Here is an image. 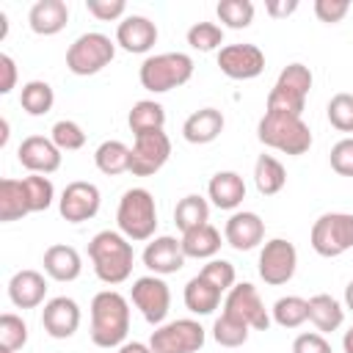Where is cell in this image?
<instances>
[{
	"instance_id": "cell-5",
	"label": "cell",
	"mask_w": 353,
	"mask_h": 353,
	"mask_svg": "<svg viewBox=\"0 0 353 353\" xmlns=\"http://www.w3.org/2000/svg\"><path fill=\"white\" fill-rule=\"evenodd\" d=\"M141 85L152 94H165L185 85L193 77V58L188 52H157L149 55L138 69Z\"/></svg>"
},
{
	"instance_id": "cell-48",
	"label": "cell",
	"mask_w": 353,
	"mask_h": 353,
	"mask_svg": "<svg viewBox=\"0 0 353 353\" xmlns=\"http://www.w3.org/2000/svg\"><path fill=\"white\" fill-rule=\"evenodd\" d=\"M292 353H334V350H331L328 339L320 331H306V334H298L295 336Z\"/></svg>"
},
{
	"instance_id": "cell-39",
	"label": "cell",
	"mask_w": 353,
	"mask_h": 353,
	"mask_svg": "<svg viewBox=\"0 0 353 353\" xmlns=\"http://www.w3.org/2000/svg\"><path fill=\"white\" fill-rule=\"evenodd\" d=\"M50 138H52V143H55L61 152H77V149L85 146V132H83V127H80L77 121H72V119L55 121L52 130H50Z\"/></svg>"
},
{
	"instance_id": "cell-32",
	"label": "cell",
	"mask_w": 353,
	"mask_h": 353,
	"mask_svg": "<svg viewBox=\"0 0 353 353\" xmlns=\"http://www.w3.org/2000/svg\"><path fill=\"white\" fill-rule=\"evenodd\" d=\"M94 163L108 176L124 174V171H130V146L121 141H102L94 152Z\"/></svg>"
},
{
	"instance_id": "cell-45",
	"label": "cell",
	"mask_w": 353,
	"mask_h": 353,
	"mask_svg": "<svg viewBox=\"0 0 353 353\" xmlns=\"http://www.w3.org/2000/svg\"><path fill=\"white\" fill-rule=\"evenodd\" d=\"M331 168L339 174V176H353V138H342L331 146Z\"/></svg>"
},
{
	"instance_id": "cell-47",
	"label": "cell",
	"mask_w": 353,
	"mask_h": 353,
	"mask_svg": "<svg viewBox=\"0 0 353 353\" xmlns=\"http://www.w3.org/2000/svg\"><path fill=\"white\" fill-rule=\"evenodd\" d=\"M350 11L347 0H314V17L325 25H336L345 19V14Z\"/></svg>"
},
{
	"instance_id": "cell-11",
	"label": "cell",
	"mask_w": 353,
	"mask_h": 353,
	"mask_svg": "<svg viewBox=\"0 0 353 353\" xmlns=\"http://www.w3.org/2000/svg\"><path fill=\"white\" fill-rule=\"evenodd\" d=\"M132 303L138 306V312L143 314L146 323H152L154 328L163 325V320L168 317L171 309V290L160 276H141L132 281L130 290Z\"/></svg>"
},
{
	"instance_id": "cell-30",
	"label": "cell",
	"mask_w": 353,
	"mask_h": 353,
	"mask_svg": "<svg viewBox=\"0 0 353 353\" xmlns=\"http://www.w3.org/2000/svg\"><path fill=\"white\" fill-rule=\"evenodd\" d=\"M174 223L176 229L185 234L201 223H210V204L207 199H201L199 193H188L185 199H179V204L174 207Z\"/></svg>"
},
{
	"instance_id": "cell-35",
	"label": "cell",
	"mask_w": 353,
	"mask_h": 353,
	"mask_svg": "<svg viewBox=\"0 0 353 353\" xmlns=\"http://www.w3.org/2000/svg\"><path fill=\"white\" fill-rule=\"evenodd\" d=\"M248 334H251V328L226 312H221V317L212 323V339L221 347H240L248 342Z\"/></svg>"
},
{
	"instance_id": "cell-4",
	"label": "cell",
	"mask_w": 353,
	"mask_h": 353,
	"mask_svg": "<svg viewBox=\"0 0 353 353\" xmlns=\"http://www.w3.org/2000/svg\"><path fill=\"white\" fill-rule=\"evenodd\" d=\"M116 223L119 232L132 243H143L154 237L157 229V207H154V196L146 188H130L124 190V196L119 199V210H116Z\"/></svg>"
},
{
	"instance_id": "cell-25",
	"label": "cell",
	"mask_w": 353,
	"mask_h": 353,
	"mask_svg": "<svg viewBox=\"0 0 353 353\" xmlns=\"http://www.w3.org/2000/svg\"><path fill=\"white\" fill-rule=\"evenodd\" d=\"M179 243H182L185 256H193V259H215V254L221 251V232L212 223H201V226L185 232L179 237Z\"/></svg>"
},
{
	"instance_id": "cell-14",
	"label": "cell",
	"mask_w": 353,
	"mask_h": 353,
	"mask_svg": "<svg viewBox=\"0 0 353 353\" xmlns=\"http://www.w3.org/2000/svg\"><path fill=\"white\" fill-rule=\"evenodd\" d=\"M218 66L232 80H254L265 72V52L256 44H226L218 50Z\"/></svg>"
},
{
	"instance_id": "cell-28",
	"label": "cell",
	"mask_w": 353,
	"mask_h": 353,
	"mask_svg": "<svg viewBox=\"0 0 353 353\" xmlns=\"http://www.w3.org/2000/svg\"><path fill=\"white\" fill-rule=\"evenodd\" d=\"M254 185L262 196H276L287 185V171L273 154H259L254 163Z\"/></svg>"
},
{
	"instance_id": "cell-33",
	"label": "cell",
	"mask_w": 353,
	"mask_h": 353,
	"mask_svg": "<svg viewBox=\"0 0 353 353\" xmlns=\"http://www.w3.org/2000/svg\"><path fill=\"white\" fill-rule=\"evenodd\" d=\"M270 320L281 328H301L309 320V301L301 295H284L273 303Z\"/></svg>"
},
{
	"instance_id": "cell-54",
	"label": "cell",
	"mask_w": 353,
	"mask_h": 353,
	"mask_svg": "<svg viewBox=\"0 0 353 353\" xmlns=\"http://www.w3.org/2000/svg\"><path fill=\"white\" fill-rule=\"evenodd\" d=\"M6 143H8V121L0 119V146H6Z\"/></svg>"
},
{
	"instance_id": "cell-26",
	"label": "cell",
	"mask_w": 353,
	"mask_h": 353,
	"mask_svg": "<svg viewBox=\"0 0 353 353\" xmlns=\"http://www.w3.org/2000/svg\"><path fill=\"white\" fill-rule=\"evenodd\" d=\"M309 320L314 323V328L320 334H331L345 323V309L336 298H331L325 292H317V295L309 298Z\"/></svg>"
},
{
	"instance_id": "cell-21",
	"label": "cell",
	"mask_w": 353,
	"mask_h": 353,
	"mask_svg": "<svg viewBox=\"0 0 353 353\" xmlns=\"http://www.w3.org/2000/svg\"><path fill=\"white\" fill-rule=\"evenodd\" d=\"M69 22V6L63 0H36L28 11V25L36 36H55Z\"/></svg>"
},
{
	"instance_id": "cell-49",
	"label": "cell",
	"mask_w": 353,
	"mask_h": 353,
	"mask_svg": "<svg viewBox=\"0 0 353 353\" xmlns=\"http://www.w3.org/2000/svg\"><path fill=\"white\" fill-rule=\"evenodd\" d=\"M17 85V63L8 52H0V94H11Z\"/></svg>"
},
{
	"instance_id": "cell-44",
	"label": "cell",
	"mask_w": 353,
	"mask_h": 353,
	"mask_svg": "<svg viewBox=\"0 0 353 353\" xmlns=\"http://www.w3.org/2000/svg\"><path fill=\"white\" fill-rule=\"evenodd\" d=\"M199 276H204L210 284H215L221 292H229L234 284H237V273H234V265L232 262H226V259H210L204 268H201V273Z\"/></svg>"
},
{
	"instance_id": "cell-19",
	"label": "cell",
	"mask_w": 353,
	"mask_h": 353,
	"mask_svg": "<svg viewBox=\"0 0 353 353\" xmlns=\"http://www.w3.org/2000/svg\"><path fill=\"white\" fill-rule=\"evenodd\" d=\"M223 237L234 251H251L265 240V221L251 210L232 212L223 226Z\"/></svg>"
},
{
	"instance_id": "cell-1",
	"label": "cell",
	"mask_w": 353,
	"mask_h": 353,
	"mask_svg": "<svg viewBox=\"0 0 353 353\" xmlns=\"http://www.w3.org/2000/svg\"><path fill=\"white\" fill-rule=\"evenodd\" d=\"M130 331V303L116 290H102L91 301V342L97 347H121Z\"/></svg>"
},
{
	"instance_id": "cell-22",
	"label": "cell",
	"mask_w": 353,
	"mask_h": 353,
	"mask_svg": "<svg viewBox=\"0 0 353 353\" xmlns=\"http://www.w3.org/2000/svg\"><path fill=\"white\" fill-rule=\"evenodd\" d=\"M223 113L218 108H201V110H193L185 124H182V138L188 143H212L221 132H223Z\"/></svg>"
},
{
	"instance_id": "cell-46",
	"label": "cell",
	"mask_w": 353,
	"mask_h": 353,
	"mask_svg": "<svg viewBox=\"0 0 353 353\" xmlns=\"http://www.w3.org/2000/svg\"><path fill=\"white\" fill-rule=\"evenodd\" d=\"M85 8L99 22H113V19H124L127 3L124 0H85Z\"/></svg>"
},
{
	"instance_id": "cell-51",
	"label": "cell",
	"mask_w": 353,
	"mask_h": 353,
	"mask_svg": "<svg viewBox=\"0 0 353 353\" xmlns=\"http://www.w3.org/2000/svg\"><path fill=\"white\" fill-rule=\"evenodd\" d=\"M119 353H152V347L143 345V342H124V345L119 347Z\"/></svg>"
},
{
	"instance_id": "cell-7",
	"label": "cell",
	"mask_w": 353,
	"mask_h": 353,
	"mask_svg": "<svg viewBox=\"0 0 353 353\" xmlns=\"http://www.w3.org/2000/svg\"><path fill=\"white\" fill-rule=\"evenodd\" d=\"M309 243L325 259L347 254L353 248V212H323L312 223Z\"/></svg>"
},
{
	"instance_id": "cell-52",
	"label": "cell",
	"mask_w": 353,
	"mask_h": 353,
	"mask_svg": "<svg viewBox=\"0 0 353 353\" xmlns=\"http://www.w3.org/2000/svg\"><path fill=\"white\" fill-rule=\"evenodd\" d=\"M342 347H345V353H353V325L345 331V336H342Z\"/></svg>"
},
{
	"instance_id": "cell-9",
	"label": "cell",
	"mask_w": 353,
	"mask_h": 353,
	"mask_svg": "<svg viewBox=\"0 0 353 353\" xmlns=\"http://www.w3.org/2000/svg\"><path fill=\"white\" fill-rule=\"evenodd\" d=\"M168 157H171V138L163 130L141 132L135 135V143L130 149V174L152 176L168 163Z\"/></svg>"
},
{
	"instance_id": "cell-12",
	"label": "cell",
	"mask_w": 353,
	"mask_h": 353,
	"mask_svg": "<svg viewBox=\"0 0 353 353\" xmlns=\"http://www.w3.org/2000/svg\"><path fill=\"white\" fill-rule=\"evenodd\" d=\"M223 312L232 314V317H237V320H243L251 331H268L270 328V314H268V309H265L256 287L248 284V281H240V284H234L226 292Z\"/></svg>"
},
{
	"instance_id": "cell-34",
	"label": "cell",
	"mask_w": 353,
	"mask_h": 353,
	"mask_svg": "<svg viewBox=\"0 0 353 353\" xmlns=\"http://www.w3.org/2000/svg\"><path fill=\"white\" fill-rule=\"evenodd\" d=\"M19 105H22V110H25L28 116H44V113H50L52 105H55V91H52V85L44 83V80H30V83H25L22 91H19Z\"/></svg>"
},
{
	"instance_id": "cell-8",
	"label": "cell",
	"mask_w": 353,
	"mask_h": 353,
	"mask_svg": "<svg viewBox=\"0 0 353 353\" xmlns=\"http://www.w3.org/2000/svg\"><path fill=\"white\" fill-rule=\"evenodd\" d=\"M204 339H207V334H204L201 323L182 317V320L157 325L149 336V347H152V353H199L204 347Z\"/></svg>"
},
{
	"instance_id": "cell-6",
	"label": "cell",
	"mask_w": 353,
	"mask_h": 353,
	"mask_svg": "<svg viewBox=\"0 0 353 353\" xmlns=\"http://www.w3.org/2000/svg\"><path fill=\"white\" fill-rule=\"evenodd\" d=\"M113 55H116V41H110V36L99 30H88L69 44L66 69L77 77H88V74L102 72L113 61Z\"/></svg>"
},
{
	"instance_id": "cell-50",
	"label": "cell",
	"mask_w": 353,
	"mask_h": 353,
	"mask_svg": "<svg viewBox=\"0 0 353 353\" xmlns=\"http://www.w3.org/2000/svg\"><path fill=\"white\" fill-rule=\"evenodd\" d=\"M265 11L273 19H284V17H290V14L298 11V0H268L265 3Z\"/></svg>"
},
{
	"instance_id": "cell-2",
	"label": "cell",
	"mask_w": 353,
	"mask_h": 353,
	"mask_svg": "<svg viewBox=\"0 0 353 353\" xmlns=\"http://www.w3.org/2000/svg\"><path fill=\"white\" fill-rule=\"evenodd\" d=\"M88 256H91V265H94V273H97L99 281H105V284H121L132 273L135 251H132V243L121 232L105 229V232H97L91 237Z\"/></svg>"
},
{
	"instance_id": "cell-17",
	"label": "cell",
	"mask_w": 353,
	"mask_h": 353,
	"mask_svg": "<svg viewBox=\"0 0 353 353\" xmlns=\"http://www.w3.org/2000/svg\"><path fill=\"white\" fill-rule=\"evenodd\" d=\"M41 325L52 339H69L74 336V331L80 328V306L77 301L58 295L50 298L41 309Z\"/></svg>"
},
{
	"instance_id": "cell-53",
	"label": "cell",
	"mask_w": 353,
	"mask_h": 353,
	"mask_svg": "<svg viewBox=\"0 0 353 353\" xmlns=\"http://www.w3.org/2000/svg\"><path fill=\"white\" fill-rule=\"evenodd\" d=\"M345 309H350L353 312V279L347 281V287H345Z\"/></svg>"
},
{
	"instance_id": "cell-37",
	"label": "cell",
	"mask_w": 353,
	"mask_h": 353,
	"mask_svg": "<svg viewBox=\"0 0 353 353\" xmlns=\"http://www.w3.org/2000/svg\"><path fill=\"white\" fill-rule=\"evenodd\" d=\"M22 188H25V196H28V207L30 212H44L52 199H55V188L52 182L44 176V174H30L22 179Z\"/></svg>"
},
{
	"instance_id": "cell-36",
	"label": "cell",
	"mask_w": 353,
	"mask_h": 353,
	"mask_svg": "<svg viewBox=\"0 0 353 353\" xmlns=\"http://www.w3.org/2000/svg\"><path fill=\"white\" fill-rule=\"evenodd\" d=\"M254 3L251 0H221L218 6H215V14H218V19L226 25V28H232V30H243V28H248L251 22H254Z\"/></svg>"
},
{
	"instance_id": "cell-10",
	"label": "cell",
	"mask_w": 353,
	"mask_h": 353,
	"mask_svg": "<svg viewBox=\"0 0 353 353\" xmlns=\"http://www.w3.org/2000/svg\"><path fill=\"white\" fill-rule=\"evenodd\" d=\"M298 268V251L290 240L284 237H273L262 245L259 251V279L270 287L287 284L295 276Z\"/></svg>"
},
{
	"instance_id": "cell-24",
	"label": "cell",
	"mask_w": 353,
	"mask_h": 353,
	"mask_svg": "<svg viewBox=\"0 0 353 353\" xmlns=\"http://www.w3.org/2000/svg\"><path fill=\"white\" fill-rule=\"evenodd\" d=\"M207 193L218 210H237L245 199V182L237 171H218L212 174Z\"/></svg>"
},
{
	"instance_id": "cell-38",
	"label": "cell",
	"mask_w": 353,
	"mask_h": 353,
	"mask_svg": "<svg viewBox=\"0 0 353 353\" xmlns=\"http://www.w3.org/2000/svg\"><path fill=\"white\" fill-rule=\"evenodd\" d=\"M188 44L199 52H212L223 44V28L215 22H196L188 28Z\"/></svg>"
},
{
	"instance_id": "cell-43",
	"label": "cell",
	"mask_w": 353,
	"mask_h": 353,
	"mask_svg": "<svg viewBox=\"0 0 353 353\" xmlns=\"http://www.w3.org/2000/svg\"><path fill=\"white\" fill-rule=\"evenodd\" d=\"M303 108H306V97H301L295 91H287L281 85H273L270 94H268V110H273V113L303 116Z\"/></svg>"
},
{
	"instance_id": "cell-20",
	"label": "cell",
	"mask_w": 353,
	"mask_h": 353,
	"mask_svg": "<svg viewBox=\"0 0 353 353\" xmlns=\"http://www.w3.org/2000/svg\"><path fill=\"white\" fill-rule=\"evenodd\" d=\"M47 295V279L39 270H17L8 281V298L17 309H36L44 303Z\"/></svg>"
},
{
	"instance_id": "cell-55",
	"label": "cell",
	"mask_w": 353,
	"mask_h": 353,
	"mask_svg": "<svg viewBox=\"0 0 353 353\" xmlns=\"http://www.w3.org/2000/svg\"><path fill=\"white\" fill-rule=\"evenodd\" d=\"M0 353H14V350H6V347H0Z\"/></svg>"
},
{
	"instance_id": "cell-16",
	"label": "cell",
	"mask_w": 353,
	"mask_h": 353,
	"mask_svg": "<svg viewBox=\"0 0 353 353\" xmlns=\"http://www.w3.org/2000/svg\"><path fill=\"white\" fill-rule=\"evenodd\" d=\"M17 160L30 171V174H55L61 168V149L52 143V138L44 135H28L19 149H17Z\"/></svg>"
},
{
	"instance_id": "cell-15",
	"label": "cell",
	"mask_w": 353,
	"mask_h": 353,
	"mask_svg": "<svg viewBox=\"0 0 353 353\" xmlns=\"http://www.w3.org/2000/svg\"><path fill=\"white\" fill-rule=\"evenodd\" d=\"M116 44L124 52L143 55L157 44V25L143 14H127L116 25Z\"/></svg>"
},
{
	"instance_id": "cell-23",
	"label": "cell",
	"mask_w": 353,
	"mask_h": 353,
	"mask_svg": "<svg viewBox=\"0 0 353 353\" xmlns=\"http://www.w3.org/2000/svg\"><path fill=\"white\" fill-rule=\"evenodd\" d=\"M44 273L55 281H74L80 273H83V256L77 254L74 245H63V243H55L44 251Z\"/></svg>"
},
{
	"instance_id": "cell-31",
	"label": "cell",
	"mask_w": 353,
	"mask_h": 353,
	"mask_svg": "<svg viewBox=\"0 0 353 353\" xmlns=\"http://www.w3.org/2000/svg\"><path fill=\"white\" fill-rule=\"evenodd\" d=\"M127 124L132 130V135H141V132H152V130H163L165 127V110L160 102L154 99H141L130 108V116H127Z\"/></svg>"
},
{
	"instance_id": "cell-3",
	"label": "cell",
	"mask_w": 353,
	"mask_h": 353,
	"mask_svg": "<svg viewBox=\"0 0 353 353\" xmlns=\"http://www.w3.org/2000/svg\"><path fill=\"white\" fill-rule=\"evenodd\" d=\"M256 138L259 143L284 152L290 157L306 154L312 146V130L301 116H290V113H273L265 110V116L256 124Z\"/></svg>"
},
{
	"instance_id": "cell-27",
	"label": "cell",
	"mask_w": 353,
	"mask_h": 353,
	"mask_svg": "<svg viewBox=\"0 0 353 353\" xmlns=\"http://www.w3.org/2000/svg\"><path fill=\"white\" fill-rule=\"evenodd\" d=\"M221 290L215 284H210L204 276H193L188 284H185V306L193 312V314H212L221 303Z\"/></svg>"
},
{
	"instance_id": "cell-18",
	"label": "cell",
	"mask_w": 353,
	"mask_h": 353,
	"mask_svg": "<svg viewBox=\"0 0 353 353\" xmlns=\"http://www.w3.org/2000/svg\"><path fill=\"white\" fill-rule=\"evenodd\" d=\"M185 251H182V243L171 234H160V237H152L143 248V265L154 273V276H171L176 270H182L185 265Z\"/></svg>"
},
{
	"instance_id": "cell-29",
	"label": "cell",
	"mask_w": 353,
	"mask_h": 353,
	"mask_svg": "<svg viewBox=\"0 0 353 353\" xmlns=\"http://www.w3.org/2000/svg\"><path fill=\"white\" fill-rule=\"evenodd\" d=\"M25 215H30V207H28L22 179H0V221L11 223Z\"/></svg>"
},
{
	"instance_id": "cell-41",
	"label": "cell",
	"mask_w": 353,
	"mask_h": 353,
	"mask_svg": "<svg viewBox=\"0 0 353 353\" xmlns=\"http://www.w3.org/2000/svg\"><path fill=\"white\" fill-rule=\"evenodd\" d=\"M325 116L331 121L334 130L339 132H353V94H334L328 99V108H325Z\"/></svg>"
},
{
	"instance_id": "cell-13",
	"label": "cell",
	"mask_w": 353,
	"mask_h": 353,
	"mask_svg": "<svg viewBox=\"0 0 353 353\" xmlns=\"http://www.w3.org/2000/svg\"><path fill=\"white\" fill-rule=\"evenodd\" d=\"M99 204H102V196H99V188L94 182H69L58 199V212L63 221L69 223H83V221H91L97 212H99Z\"/></svg>"
},
{
	"instance_id": "cell-40",
	"label": "cell",
	"mask_w": 353,
	"mask_h": 353,
	"mask_svg": "<svg viewBox=\"0 0 353 353\" xmlns=\"http://www.w3.org/2000/svg\"><path fill=\"white\" fill-rule=\"evenodd\" d=\"M25 342H28V323L14 312L0 314V347L19 350L25 347Z\"/></svg>"
},
{
	"instance_id": "cell-42",
	"label": "cell",
	"mask_w": 353,
	"mask_h": 353,
	"mask_svg": "<svg viewBox=\"0 0 353 353\" xmlns=\"http://www.w3.org/2000/svg\"><path fill=\"white\" fill-rule=\"evenodd\" d=\"M276 85H281V88H287V91H295V94H301V97H309V88H312V72H309V66H303V63H287L281 72H279V80H276Z\"/></svg>"
}]
</instances>
